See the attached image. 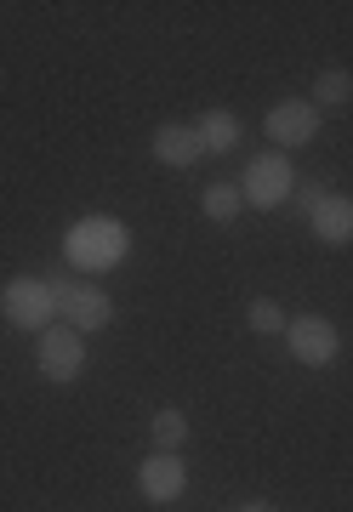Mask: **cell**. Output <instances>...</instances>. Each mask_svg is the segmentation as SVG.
<instances>
[{"mask_svg":"<svg viewBox=\"0 0 353 512\" xmlns=\"http://www.w3.org/2000/svg\"><path fill=\"white\" fill-rule=\"evenodd\" d=\"M63 256H69L75 268H114V262L126 256V228H120L114 217H86V222L69 228Z\"/></svg>","mask_w":353,"mask_h":512,"instance_id":"1","label":"cell"},{"mask_svg":"<svg viewBox=\"0 0 353 512\" xmlns=\"http://www.w3.org/2000/svg\"><path fill=\"white\" fill-rule=\"evenodd\" d=\"M0 313L23 330H52L57 319V302H52V279H35V274H18L6 291H0Z\"/></svg>","mask_w":353,"mask_h":512,"instance_id":"2","label":"cell"},{"mask_svg":"<svg viewBox=\"0 0 353 512\" xmlns=\"http://www.w3.org/2000/svg\"><path fill=\"white\" fill-rule=\"evenodd\" d=\"M52 302L69 330H103L114 319V302L97 285H75V279H52Z\"/></svg>","mask_w":353,"mask_h":512,"instance_id":"3","label":"cell"},{"mask_svg":"<svg viewBox=\"0 0 353 512\" xmlns=\"http://www.w3.org/2000/svg\"><path fill=\"white\" fill-rule=\"evenodd\" d=\"M285 342H291V353H297V365H308V370H325L336 353H342L336 325H331V319H319V313L291 319V325H285Z\"/></svg>","mask_w":353,"mask_h":512,"instance_id":"4","label":"cell"},{"mask_svg":"<svg viewBox=\"0 0 353 512\" xmlns=\"http://www.w3.org/2000/svg\"><path fill=\"white\" fill-rule=\"evenodd\" d=\"M240 194H245V205H262V211L285 205V194H291V160L285 154H257V160L245 165Z\"/></svg>","mask_w":353,"mask_h":512,"instance_id":"5","label":"cell"},{"mask_svg":"<svg viewBox=\"0 0 353 512\" xmlns=\"http://www.w3.org/2000/svg\"><path fill=\"white\" fill-rule=\"evenodd\" d=\"M314 131H319V109L314 103H302V97H285V103L268 109V143L302 148V143H314Z\"/></svg>","mask_w":353,"mask_h":512,"instance_id":"6","label":"cell"},{"mask_svg":"<svg viewBox=\"0 0 353 512\" xmlns=\"http://www.w3.org/2000/svg\"><path fill=\"white\" fill-rule=\"evenodd\" d=\"M80 365H86V342H80V330H40V376H52V382H75Z\"/></svg>","mask_w":353,"mask_h":512,"instance_id":"7","label":"cell"},{"mask_svg":"<svg viewBox=\"0 0 353 512\" xmlns=\"http://www.w3.org/2000/svg\"><path fill=\"white\" fill-rule=\"evenodd\" d=\"M137 490L149 495V501H177L188 490V467L177 450H154L143 467H137Z\"/></svg>","mask_w":353,"mask_h":512,"instance_id":"8","label":"cell"},{"mask_svg":"<svg viewBox=\"0 0 353 512\" xmlns=\"http://www.w3.org/2000/svg\"><path fill=\"white\" fill-rule=\"evenodd\" d=\"M308 222H314V234L325 239V245H348V239H353V200L325 194V200L308 211Z\"/></svg>","mask_w":353,"mask_h":512,"instance_id":"9","label":"cell"},{"mask_svg":"<svg viewBox=\"0 0 353 512\" xmlns=\"http://www.w3.org/2000/svg\"><path fill=\"white\" fill-rule=\"evenodd\" d=\"M200 154L205 148H200V131L194 126H160L154 131V160L160 165H177V171H183V165H194Z\"/></svg>","mask_w":353,"mask_h":512,"instance_id":"10","label":"cell"},{"mask_svg":"<svg viewBox=\"0 0 353 512\" xmlns=\"http://www.w3.org/2000/svg\"><path fill=\"white\" fill-rule=\"evenodd\" d=\"M200 148L205 154H228V148L240 143V120H234V114L228 109H211V114H200Z\"/></svg>","mask_w":353,"mask_h":512,"instance_id":"11","label":"cell"},{"mask_svg":"<svg viewBox=\"0 0 353 512\" xmlns=\"http://www.w3.org/2000/svg\"><path fill=\"white\" fill-rule=\"evenodd\" d=\"M348 103H353V74L348 69H325L314 80V109L336 114V109H348Z\"/></svg>","mask_w":353,"mask_h":512,"instance_id":"12","label":"cell"},{"mask_svg":"<svg viewBox=\"0 0 353 512\" xmlns=\"http://www.w3.org/2000/svg\"><path fill=\"white\" fill-rule=\"evenodd\" d=\"M240 205H245V194H240L234 183H211V188L200 194V211H205L211 222H234V217H240Z\"/></svg>","mask_w":353,"mask_h":512,"instance_id":"13","label":"cell"},{"mask_svg":"<svg viewBox=\"0 0 353 512\" xmlns=\"http://www.w3.org/2000/svg\"><path fill=\"white\" fill-rule=\"evenodd\" d=\"M285 325H291V319H285V308H279L274 296H257V302H251V330H257V336H285Z\"/></svg>","mask_w":353,"mask_h":512,"instance_id":"14","label":"cell"},{"mask_svg":"<svg viewBox=\"0 0 353 512\" xmlns=\"http://www.w3.org/2000/svg\"><path fill=\"white\" fill-rule=\"evenodd\" d=\"M183 439H188V416L183 410H160L154 416V444L160 450H183Z\"/></svg>","mask_w":353,"mask_h":512,"instance_id":"15","label":"cell"},{"mask_svg":"<svg viewBox=\"0 0 353 512\" xmlns=\"http://www.w3.org/2000/svg\"><path fill=\"white\" fill-rule=\"evenodd\" d=\"M245 512H274V507H245Z\"/></svg>","mask_w":353,"mask_h":512,"instance_id":"16","label":"cell"}]
</instances>
